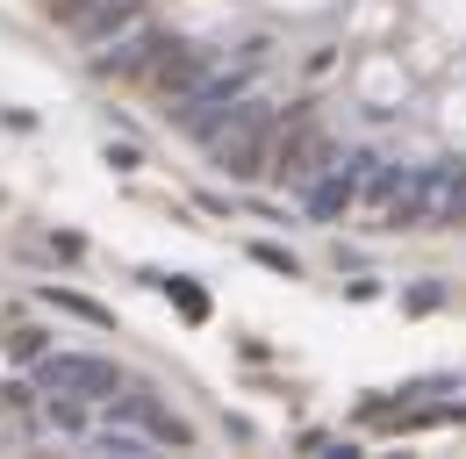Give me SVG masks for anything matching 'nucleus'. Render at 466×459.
Listing matches in <instances>:
<instances>
[{"mask_svg": "<svg viewBox=\"0 0 466 459\" xmlns=\"http://www.w3.org/2000/svg\"><path fill=\"white\" fill-rule=\"evenodd\" d=\"M44 301H58L65 316H79V323H108V309H101V301H86V294H58V287H44Z\"/></svg>", "mask_w": 466, "mask_h": 459, "instance_id": "f8f14e48", "label": "nucleus"}, {"mask_svg": "<svg viewBox=\"0 0 466 459\" xmlns=\"http://www.w3.org/2000/svg\"><path fill=\"white\" fill-rule=\"evenodd\" d=\"M36 381L51 395H72V402H108L122 388V366L101 359V352H44L36 359Z\"/></svg>", "mask_w": 466, "mask_h": 459, "instance_id": "f03ea898", "label": "nucleus"}, {"mask_svg": "<svg viewBox=\"0 0 466 459\" xmlns=\"http://www.w3.org/2000/svg\"><path fill=\"white\" fill-rule=\"evenodd\" d=\"M416 230H460L466 223V158L416 166Z\"/></svg>", "mask_w": 466, "mask_h": 459, "instance_id": "7ed1b4c3", "label": "nucleus"}, {"mask_svg": "<svg viewBox=\"0 0 466 459\" xmlns=\"http://www.w3.org/2000/svg\"><path fill=\"white\" fill-rule=\"evenodd\" d=\"M108 409H116L122 423H137V431H144V438H151V445H173V453H187V445H194V431H187V423H179L173 409H158V402L151 395H108Z\"/></svg>", "mask_w": 466, "mask_h": 459, "instance_id": "6e6552de", "label": "nucleus"}, {"mask_svg": "<svg viewBox=\"0 0 466 459\" xmlns=\"http://www.w3.org/2000/svg\"><path fill=\"white\" fill-rule=\"evenodd\" d=\"M151 280H158V287H166V294L179 301V316H187V323H208V294L187 280V273H151Z\"/></svg>", "mask_w": 466, "mask_h": 459, "instance_id": "9d476101", "label": "nucleus"}, {"mask_svg": "<svg viewBox=\"0 0 466 459\" xmlns=\"http://www.w3.org/2000/svg\"><path fill=\"white\" fill-rule=\"evenodd\" d=\"M208 72H216V51H201V44H166V51L151 57V87H158V94H194V87H201V79H208Z\"/></svg>", "mask_w": 466, "mask_h": 459, "instance_id": "423d86ee", "label": "nucleus"}, {"mask_svg": "<svg viewBox=\"0 0 466 459\" xmlns=\"http://www.w3.org/2000/svg\"><path fill=\"white\" fill-rule=\"evenodd\" d=\"M94 445H101V453H116V459H151V438H137V431H116V423H108Z\"/></svg>", "mask_w": 466, "mask_h": 459, "instance_id": "9b49d317", "label": "nucleus"}, {"mask_svg": "<svg viewBox=\"0 0 466 459\" xmlns=\"http://www.w3.org/2000/svg\"><path fill=\"white\" fill-rule=\"evenodd\" d=\"M7 352H15L22 366H36V359L51 352V338H44V331H15V338H7Z\"/></svg>", "mask_w": 466, "mask_h": 459, "instance_id": "4468645a", "label": "nucleus"}, {"mask_svg": "<svg viewBox=\"0 0 466 459\" xmlns=\"http://www.w3.org/2000/svg\"><path fill=\"white\" fill-rule=\"evenodd\" d=\"M208 158H216V172H230V179H258L266 172V158H273V115H266V101H237L230 122L208 137Z\"/></svg>", "mask_w": 466, "mask_h": 459, "instance_id": "f257e3e1", "label": "nucleus"}, {"mask_svg": "<svg viewBox=\"0 0 466 459\" xmlns=\"http://www.w3.org/2000/svg\"><path fill=\"white\" fill-rule=\"evenodd\" d=\"M251 259L266 266V273H280V280H294L301 266H294V251H280V244H251Z\"/></svg>", "mask_w": 466, "mask_h": 459, "instance_id": "ddd939ff", "label": "nucleus"}, {"mask_svg": "<svg viewBox=\"0 0 466 459\" xmlns=\"http://www.w3.org/2000/svg\"><path fill=\"white\" fill-rule=\"evenodd\" d=\"M330 158H338V144H330L316 122H294V129H273V158H266V172L288 179V187H309Z\"/></svg>", "mask_w": 466, "mask_h": 459, "instance_id": "20e7f679", "label": "nucleus"}, {"mask_svg": "<svg viewBox=\"0 0 466 459\" xmlns=\"http://www.w3.org/2000/svg\"><path fill=\"white\" fill-rule=\"evenodd\" d=\"M166 44H173L166 29L137 22V29H122L116 44H101V51H94V72H101V79H137V72H151V57L166 51Z\"/></svg>", "mask_w": 466, "mask_h": 459, "instance_id": "39448f33", "label": "nucleus"}, {"mask_svg": "<svg viewBox=\"0 0 466 459\" xmlns=\"http://www.w3.org/2000/svg\"><path fill=\"white\" fill-rule=\"evenodd\" d=\"M137 22H144V0H86L65 29H72L86 51H101V44H116L122 29H137Z\"/></svg>", "mask_w": 466, "mask_h": 459, "instance_id": "0eeeda50", "label": "nucleus"}, {"mask_svg": "<svg viewBox=\"0 0 466 459\" xmlns=\"http://www.w3.org/2000/svg\"><path fill=\"white\" fill-rule=\"evenodd\" d=\"M301 194H309V216H316V223H345L351 209H359V179H351L345 166H323Z\"/></svg>", "mask_w": 466, "mask_h": 459, "instance_id": "1a4fd4ad", "label": "nucleus"}]
</instances>
